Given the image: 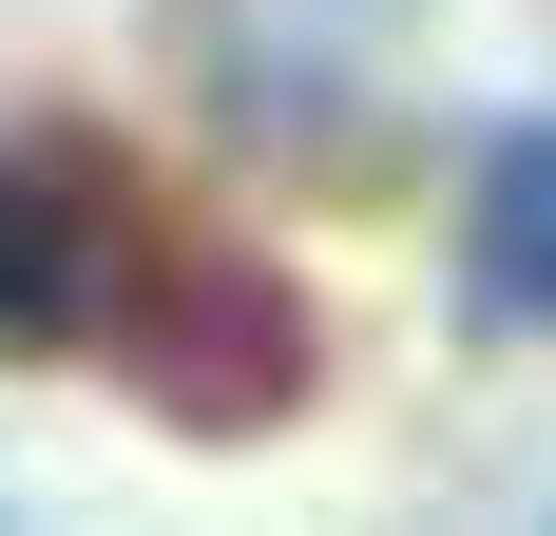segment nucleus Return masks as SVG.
Here are the masks:
<instances>
[{"instance_id": "f257e3e1", "label": "nucleus", "mask_w": 556, "mask_h": 536, "mask_svg": "<svg viewBox=\"0 0 556 536\" xmlns=\"http://www.w3.org/2000/svg\"><path fill=\"white\" fill-rule=\"evenodd\" d=\"M212 288L230 268L154 212V173L115 135H20L0 154V345H77V365H135L154 403H192Z\"/></svg>"}, {"instance_id": "f03ea898", "label": "nucleus", "mask_w": 556, "mask_h": 536, "mask_svg": "<svg viewBox=\"0 0 556 536\" xmlns=\"http://www.w3.org/2000/svg\"><path fill=\"white\" fill-rule=\"evenodd\" d=\"M460 288L500 326H556V115L480 135V173H460Z\"/></svg>"}]
</instances>
